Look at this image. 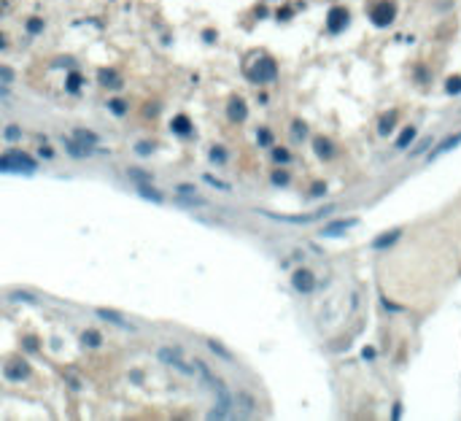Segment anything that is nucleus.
<instances>
[{
	"instance_id": "nucleus-12",
	"label": "nucleus",
	"mask_w": 461,
	"mask_h": 421,
	"mask_svg": "<svg viewBox=\"0 0 461 421\" xmlns=\"http://www.w3.org/2000/svg\"><path fill=\"white\" fill-rule=\"evenodd\" d=\"M227 116H230V122H245V116H248V105H245L240 97H232L230 105H227Z\"/></svg>"
},
{
	"instance_id": "nucleus-27",
	"label": "nucleus",
	"mask_w": 461,
	"mask_h": 421,
	"mask_svg": "<svg viewBox=\"0 0 461 421\" xmlns=\"http://www.w3.org/2000/svg\"><path fill=\"white\" fill-rule=\"evenodd\" d=\"M270 181L275 184V186H286V184L291 181V173H289V170H283V168H280V170H272Z\"/></svg>"
},
{
	"instance_id": "nucleus-48",
	"label": "nucleus",
	"mask_w": 461,
	"mask_h": 421,
	"mask_svg": "<svg viewBox=\"0 0 461 421\" xmlns=\"http://www.w3.org/2000/svg\"><path fill=\"white\" fill-rule=\"evenodd\" d=\"M0 97H5V100L11 97V92H8V84H0Z\"/></svg>"
},
{
	"instance_id": "nucleus-16",
	"label": "nucleus",
	"mask_w": 461,
	"mask_h": 421,
	"mask_svg": "<svg viewBox=\"0 0 461 421\" xmlns=\"http://www.w3.org/2000/svg\"><path fill=\"white\" fill-rule=\"evenodd\" d=\"M399 238H402V230H389V232H383L380 238L372 240V249H389V246H394Z\"/></svg>"
},
{
	"instance_id": "nucleus-21",
	"label": "nucleus",
	"mask_w": 461,
	"mask_h": 421,
	"mask_svg": "<svg viewBox=\"0 0 461 421\" xmlns=\"http://www.w3.org/2000/svg\"><path fill=\"white\" fill-rule=\"evenodd\" d=\"M73 138L81 140L84 146H97V143H100V138L95 135V132H92V130H84V127H76V130H73Z\"/></svg>"
},
{
	"instance_id": "nucleus-1",
	"label": "nucleus",
	"mask_w": 461,
	"mask_h": 421,
	"mask_svg": "<svg viewBox=\"0 0 461 421\" xmlns=\"http://www.w3.org/2000/svg\"><path fill=\"white\" fill-rule=\"evenodd\" d=\"M38 162L24 151H8L0 157V173H35Z\"/></svg>"
},
{
	"instance_id": "nucleus-35",
	"label": "nucleus",
	"mask_w": 461,
	"mask_h": 421,
	"mask_svg": "<svg viewBox=\"0 0 461 421\" xmlns=\"http://www.w3.org/2000/svg\"><path fill=\"white\" fill-rule=\"evenodd\" d=\"M108 108L116 113V116H124V113H127V103H124V100H108Z\"/></svg>"
},
{
	"instance_id": "nucleus-43",
	"label": "nucleus",
	"mask_w": 461,
	"mask_h": 421,
	"mask_svg": "<svg viewBox=\"0 0 461 421\" xmlns=\"http://www.w3.org/2000/svg\"><path fill=\"white\" fill-rule=\"evenodd\" d=\"M176 192H178V195H195L197 189H195L192 184H178V186H176Z\"/></svg>"
},
{
	"instance_id": "nucleus-47",
	"label": "nucleus",
	"mask_w": 461,
	"mask_h": 421,
	"mask_svg": "<svg viewBox=\"0 0 461 421\" xmlns=\"http://www.w3.org/2000/svg\"><path fill=\"white\" fill-rule=\"evenodd\" d=\"M391 419H402V405H394V411H391Z\"/></svg>"
},
{
	"instance_id": "nucleus-6",
	"label": "nucleus",
	"mask_w": 461,
	"mask_h": 421,
	"mask_svg": "<svg viewBox=\"0 0 461 421\" xmlns=\"http://www.w3.org/2000/svg\"><path fill=\"white\" fill-rule=\"evenodd\" d=\"M291 286L299 292V295H310V292L316 289V276H313V270H307V267L294 270L291 273Z\"/></svg>"
},
{
	"instance_id": "nucleus-30",
	"label": "nucleus",
	"mask_w": 461,
	"mask_h": 421,
	"mask_svg": "<svg viewBox=\"0 0 461 421\" xmlns=\"http://www.w3.org/2000/svg\"><path fill=\"white\" fill-rule=\"evenodd\" d=\"M205 184H211V186H216V189H222V192H232V186L227 184V181H222V178H216V176H211V173H205Z\"/></svg>"
},
{
	"instance_id": "nucleus-33",
	"label": "nucleus",
	"mask_w": 461,
	"mask_h": 421,
	"mask_svg": "<svg viewBox=\"0 0 461 421\" xmlns=\"http://www.w3.org/2000/svg\"><path fill=\"white\" fill-rule=\"evenodd\" d=\"M27 32H30V35H38V32H43V19H38V16L27 19Z\"/></svg>"
},
{
	"instance_id": "nucleus-22",
	"label": "nucleus",
	"mask_w": 461,
	"mask_h": 421,
	"mask_svg": "<svg viewBox=\"0 0 461 421\" xmlns=\"http://www.w3.org/2000/svg\"><path fill=\"white\" fill-rule=\"evenodd\" d=\"M127 178L135 181V184H151L154 181V176L149 170H143V168H130V170H127Z\"/></svg>"
},
{
	"instance_id": "nucleus-49",
	"label": "nucleus",
	"mask_w": 461,
	"mask_h": 421,
	"mask_svg": "<svg viewBox=\"0 0 461 421\" xmlns=\"http://www.w3.org/2000/svg\"><path fill=\"white\" fill-rule=\"evenodd\" d=\"M364 359H375V349H364Z\"/></svg>"
},
{
	"instance_id": "nucleus-18",
	"label": "nucleus",
	"mask_w": 461,
	"mask_h": 421,
	"mask_svg": "<svg viewBox=\"0 0 461 421\" xmlns=\"http://www.w3.org/2000/svg\"><path fill=\"white\" fill-rule=\"evenodd\" d=\"M178 205H184V208H208L211 203L200 195H178Z\"/></svg>"
},
{
	"instance_id": "nucleus-37",
	"label": "nucleus",
	"mask_w": 461,
	"mask_h": 421,
	"mask_svg": "<svg viewBox=\"0 0 461 421\" xmlns=\"http://www.w3.org/2000/svg\"><path fill=\"white\" fill-rule=\"evenodd\" d=\"M65 84H68V92H78V86H81V76H78V73H70Z\"/></svg>"
},
{
	"instance_id": "nucleus-17",
	"label": "nucleus",
	"mask_w": 461,
	"mask_h": 421,
	"mask_svg": "<svg viewBox=\"0 0 461 421\" xmlns=\"http://www.w3.org/2000/svg\"><path fill=\"white\" fill-rule=\"evenodd\" d=\"M97 81L103 86H108V89H119V86H122V78H119L113 70H108V68L97 70Z\"/></svg>"
},
{
	"instance_id": "nucleus-34",
	"label": "nucleus",
	"mask_w": 461,
	"mask_h": 421,
	"mask_svg": "<svg viewBox=\"0 0 461 421\" xmlns=\"http://www.w3.org/2000/svg\"><path fill=\"white\" fill-rule=\"evenodd\" d=\"M3 135H5V140H19V138H22V127H19V124H8Z\"/></svg>"
},
{
	"instance_id": "nucleus-39",
	"label": "nucleus",
	"mask_w": 461,
	"mask_h": 421,
	"mask_svg": "<svg viewBox=\"0 0 461 421\" xmlns=\"http://www.w3.org/2000/svg\"><path fill=\"white\" fill-rule=\"evenodd\" d=\"M326 195V184L324 181H316L310 186V197H324Z\"/></svg>"
},
{
	"instance_id": "nucleus-13",
	"label": "nucleus",
	"mask_w": 461,
	"mask_h": 421,
	"mask_svg": "<svg viewBox=\"0 0 461 421\" xmlns=\"http://www.w3.org/2000/svg\"><path fill=\"white\" fill-rule=\"evenodd\" d=\"M103 322H111V324H116V327H132L130 322L124 319V313H119V311H111V308H97L95 311Z\"/></svg>"
},
{
	"instance_id": "nucleus-29",
	"label": "nucleus",
	"mask_w": 461,
	"mask_h": 421,
	"mask_svg": "<svg viewBox=\"0 0 461 421\" xmlns=\"http://www.w3.org/2000/svg\"><path fill=\"white\" fill-rule=\"evenodd\" d=\"M272 159H275L278 165H286V162H291V151L289 149H280V146H275V149L270 151Z\"/></svg>"
},
{
	"instance_id": "nucleus-25",
	"label": "nucleus",
	"mask_w": 461,
	"mask_h": 421,
	"mask_svg": "<svg viewBox=\"0 0 461 421\" xmlns=\"http://www.w3.org/2000/svg\"><path fill=\"white\" fill-rule=\"evenodd\" d=\"M208 349L216 354V357H222L224 362H235V354H232L230 349H224L222 343H219V340H208Z\"/></svg>"
},
{
	"instance_id": "nucleus-7",
	"label": "nucleus",
	"mask_w": 461,
	"mask_h": 421,
	"mask_svg": "<svg viewBox=\"0 0 461 421\" xmlns=\"http://www.w3.org/2000/svg\"><path fill=\"white\" fill-rule=\"evenodd\" d=\"M348 19H351L348 8H345V5H335V8L329 11V16H326V27L332 32H343L348 27Z\"/></svg>"
},
{
	"instance_id": "nucleus-8",
	"label": "nucleus",
	"mask_w": 461,
	"mask_h": 421,
	"mask_svg": "<svg viewBox=\"0 0 461 421\" xmlns=\"http://www.w3.org/2000/svg\"><path fill=\"white\" fill-rule=\"evenodd\" d=\"M62 143H65V151H68L70 157H76V159H84V157H92V154H95V146H84L81 140H76L73 135L62 138Z\"/></svg>"
},
{
	"instance_id": "nucleus-36",
	"label": "nucleus",
	"mask_w": 461,
	"mask_h": 421,
	"mask_svg": "<svg viewBox=\"0 0 461 421\" xmlns=\"http://www.w3.org/2000/svg\"><path fill=\"white\" fill-rule=\"evenodd\" d=\"M211 159H213V162H219V165H224L227 162V151L222 149V146H213V149H211Z\"/></svg>"
},
{
	"instance_id": "nucleus-2",
	"label": "nucleus",
	"mask_w": 461,
	"mask_h": 421,
	"mask_svg": "<svg viewBox=\"0 0 461 421\" xmlns=\"http://www.w3.org/2000/svg\"><path fill=\"white\" fill-rule=\"evenodd\" d=\"M157 357L162 359L165 365H170V367H176V370L186 373V376H197L195 362H186V359H184V351L178 349V346H165V349L157 351Z\"/></svg>"
},
{
	"instance_id": "nucleus-26",
	"label": "nucleus",
	"mask_w": 461,
	"mask_h": 421,
	"mask_svg": "<svg viewBox=\"0 0 461 421\" xmlns=\"http://www.w3.org/2000/svg\"><path fill=\"white\" fill-rule=\"evenodd\" d=\"M413 138H416V127H405L397 138V149H407V146L413 143Z\"/></svg>"
},
{
	"instance_id": "nucleus-11",
	"label": "nucleus",
	"mask_w": 461,
	"mask_h": 421,
	"mask_svg": "<svg viewBox=\"0 0 461 421\" xmlns=\"http://www.w3.org/2000/svg\"><path fill=\"white\" fill-rule=\"evenodd\" d=\"M351 227H356V219H340V222L326 224L324 230H321V235H324V238H340L343 232H348Z\"/></svg>"
},
{
	"instance_id": "nucleus-14",
	"label": "nucleus",
	"mask_w": 461,
	"mask_h": 421,
	"mask_svg": "<svg viewBox=\"0 0 461 421\" xmlns=\"http://www.w3.org/2000/svg\"><path fill=\"white\" fill-rule=\"evenodd\" d=\"M397 119H399V111H386L383 116L378 119V132H380V135H389L394 127H397Z\"/></svg>"
},
{
	"instance_id": "nucleus-24",
	"label": "nucleus",
	"mask_w": 461,
	"mask_h": 421,
	"mask_svg": "<svg viewBox=\"0 0 461 421\" xmlns=\"http://www.w3.org/2000/svg\"><path fill=\"white\" fill-rule=\"evenodd\" d=\"M170 130L178 132V135H189V132H192L189 116H184V113H181V116H176V119H173V124H170Z\"/></svg>"
},
{
	"instance_id": "nucleus-40",
	"label": "nucleus",
	"mask_w": 461,
	"mask_h": 421,
	"mask_svg": "<svg viewBox=\"0 0 461 421\" xmlns=\"http://www.w3.org/2000/svg\"><path fill=\"white\" fill-rule=\"evenodd\" d=\"M429 146H432V138H424V140H421V143L416 146V149L410 151V157H418V154H424V151L429 149Z\"/></svg>"
},
{
	"instance_id": "nucleus-4",
	"label": "nucleus",
	"mask_w": 461,
	"mask_h": 421,
	"mask_svg": "<svg viewBox=\"0 0 461 421\" xmlns=\"http://www.w3.org/2000/svg\"><path fill=\"white\" fill-rule=\"evenodd\" d=\"M370 19L375 27H389L394 19H397V3L394 0H378L370 8Z\"/></svg>"
},
{
	"instance_id": "nucleus-15",
	"label": "nucleus",
	"mask_w": 461,
	"mask_h": 421,
	"mask_svg": "<svg viewBox=\"0 0 461 421\" xmlns=\"http://www.w3.org/2000/svg\"><path fill=\"white\" fill-rule=\"evenodd\" d=\"M3 373H5V378H8V381H22V378H27L30 367L24 362H11V365H5Z\"/></svg>"
},
{
	"instance_id": "nucleus-9",
	"label": "nucleus",
	"mask_w": 461,
	"mask_h": 421,
	"mask_svg": "<svg viewBox=\"0 0 461 421\" xmlns=\"http://www.w3.org/2000/svg\"><path fill=\"white\" fill-rule=\"evenodd\" d=\"M459 143H461V132H453V135H448V138L440 140V143L434 146V151H429V157H426V159H429V162H434V159H437L440 154H448V151H453Z\"/></svg>"
},
{
	"instance_id": "nucleus-3",
	"label": "nucleus",
	"mask_w": 461,
	"mask_h": 421,
	"mask_svg": "<svg viewBox=\"0 0 461 421\" xmlns=\"http://www.w3.org/2000/svg\"><path fill=\"white\" fill-rule=\"evenodd\" d=\"M245 76H248L253 84H270V81H275V76H278V65L272 62L270 57H262V59L253 62V68H245Z\"/></svg>"
},
{
	"instance_id": "nucleus-23",
	"label": "nucleus",
	"mask_w": 461,
	"mask_h": 421,
	"mask_svg": "<svg viewBox=\"0 0 461 421\" xmlns=\"http://www.w3.org/2000/svg\"><path fill=\"white\" fill-rule=\"evenodd\" d=\"M81 343L89 346V349H100V346H103V335H100L97 330H84L81 332Z\"/></svg>"
},
{
	"instance_id": "nucleus-32",
	"label": "nucleus",
	"mask_w": 461,
	"mask_h": 421,
	"mask_svg": "<svg viewBox=\"0 0 461 421\" xmlns=\"http://www.w3.org/2000/svg\"><path fill=\"white\" fill-rule=\"evenodd\" d=\"M291 135H294V140H305V138H307V127H305V122H294V124H291Z\"/></svg>"
},
{
	"instance_id": "nucleus-5",
	"label": "nucleus",
	"mask_w": 461,
	"mask_h": 421,
	"mask_svg": "<svg viewBox=\"0 0 461 421\" xmlns=\"http://www.w3.org/2000/svg\"><path fill=\"white\" fill-rule=\"evenodd\" d=\"M335 211V205H326L321 211H313V213H305V216H280V213H270V211H259L262 216L267 219H275V222H291V224H310V222H318V219L329 216Z\"/></svg>"
},
{
	"instance_id": "nucleus-10",
	"label": "nucleus",
	"mask_w": 461,
	"mask_h": 421,
	"mask_svg": "<svg viewBox=\"0 0 461 421\" xmlns=\"http://www.w3.org/2000/svg\"><path fill=\"white\" fill-rule=\"evenodd\" d=\"M313 151H316L318 159H324V162H329L332 157H335V143H332L326 135H316L313 138Z\"/></svg>"
},
{
	"instance_id": "nucleus-45",
	"label": "nucleus",
	"mask_w": 461,
	"mask_h": 421,
	"mask_svg": "<svg viewBox=\"0 0 461 421\" xmlns=\"http://www.w3.org/2000/svg\"><path fill=\"white\" fill-rule=\"evenodd\" d=\"M203 41L213 43V41H216V30H203Z\"/></svg>"
},
{
	"instance_id": "nucleus-42",
	"label": "nucleus",
	"mask_w": 461,
	"mask_h": 421,
	"mask_svg": "<svg viewBox=\"0 0 461 421\" xmlns=\"http://www.w3.org/2000/svg\"><path fill=\"white\" fill-rule=\"evenodd\" d=\"M135 151H138L140 157H149L151 151H154V146H151V143H146V140H140V143L135 146Z\"/></svg>"
},
{
	"instance_id": "nucleus-44",
	"label": "nucleus",
	"mask_w": 461,
	"mask_h": 421,
	"mask_svg": "<svg viewBox=\"0 0 461 421\" xmlns=\"http://www.w3.org/2000/svg\"><path fill=\"white\" fill-rule=\"evenodd\" d=\"M38 154L49 159V157H54V149H51V146H41V149H38Z\"/></svg>"
},
{
	"instance_id": "nucleus-28",
	"label": "nucleus",
	"mask_w": 461,
	"mask_h": 421,
	"mask_svg": "<svg viewBox=\"0 0 461 421\" xmlns=\"http://www.w3.org/2000/svg\"><path fill=\"white\" fill-rule=\"evenodd\" d=\"M8 300H14V303H38V297H35V295H30V292H22V289L11 292Z\"/></svg>"
},
{
	"instance_id": "nucleus-41",
	"label": "nucleus",
	"mask_w": 461,
	"mask_h": 421,
	"mask_svg": "<svg viewBox=\"0 0 461 421\" xmlns=\"http://www.w3.org/2000/svg\"><path fill=\"white\" fill-rule=\"evenodd\" d=\"M0 84H14V70H11V68H0Z\"/></svg>"
},
{
	"instance_id": "nucleus-46",
	"label": "nucleus",
	"mask_w": 461,
	"mask_h": 421,
	"mask_svg": "<svg viewBox=\"0 0 461 421\" xmlns=\"http://www.w3.org/2000/svg\"><path fill=\"white\" fill-rule=\"evenodd\" d=\"M289 16H291V8H280V11H278V19H280V22H286Z\"/></svg>"
},
{
	"instance_id": "nucleus-31",
	"label": "nucleus",
	"mask_w": 461,
	"mask_h": 421,
	"mask_svg": "<svg viewBox=\"0 0 461 421\" xmlns=\"http://www.w3.org/2000/svg\"><path fill=\"white\" fill-rule=\"evenodd\" d=\"M445 92L448 95H461V76H451L445 81Z\"/></svg>"
},
{
	"instance_id": "nucleus-38",
	"label": "nucleus",
	"mask_w": 461,
	"mask_h": 421,
	"mask_svg": "<svg viewBox=\"0 0 461 421\" xmlns=\"http://www.w3.org/2000/svg\"><path fill=\"white\" fill-rule=\"evenodd\" d=\"M256 138H259V143H262V146H272V132L267 130V127H262V130L256 132Z\"/></svg>"
},
{
	"instance_id": "nucleus-19",
	"label": "nucleus",
	"mask_w": 461,
	"mask_h": 421,
	"mask_svg": "<svg viewBox=\"0 0 461 421\" xmlns=\"http://www.w3.org/2000/svg\"><path fill=\"white\" fill-rule=\"evenodd\" d=\"M235 405H237V408H243V413H240V416H253V408H256L253 397H251V394H245V392H237Z\"/></svg>"
},
{
	"instance_id": "nucleus-50",
	"label": "nucleus",
	"mask_w": 461,
	"mask_h": 421,
	"mask_svg": "<svg viewBox=\"0 0 461 421\" xmlns=\"http://www.w3.org/2000/svg\"><path fill=\"white\" fill-rule=\"evenodd\" d=\"M3 46H5V38H3V32H0V49H3Z\"/></svg>"
},
{
	"instance_id": "nucleus-20",
	"label": "nucleus",
	"mask_w": 461,
	"mask_h": 421,
	"mask_svg": "<svg viewBox=\"0 0 461 421\" xmlns=\"http://www.w3.org/2000/svg\"><path fill=\"white\" fill-rule=\"evenodd\" d=\"M138 195L143 197V200H154V203H162L165 195L159 189H154L151 184H138Z\"/></svg>"
}]
</instances>
